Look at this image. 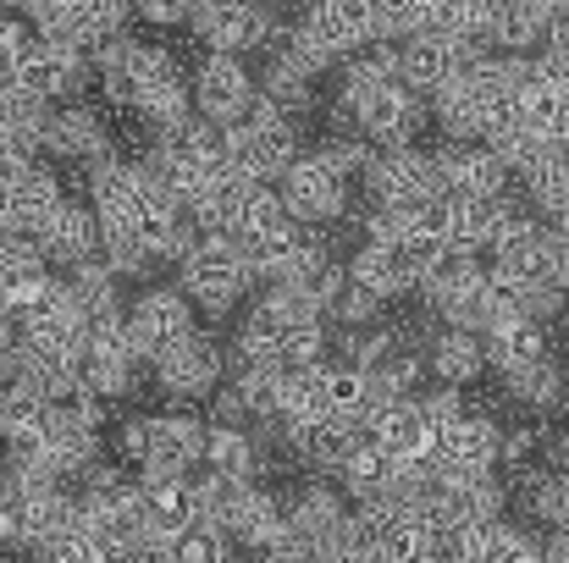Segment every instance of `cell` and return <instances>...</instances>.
<instances>
[{
    "label": "cell",
    "instance_id": "cell-9",
    "mask_svg": "<svg viewBox=\"0 0 569 563\" xmlns=\"http://www.w3.org/2000/svg\"><path fill=\"white\" fill-rule=\"evenodd\" d=\"M204 442H210V420H199L193 409L144 414V464H139V475H189L193 464H204Z\"/></svg>",
    "mask_w": 569,
    "mask_h": 563
},
{
    "label": "cell",
    "instance_id": "cell-35",
    "mask_svg": "<svg viewBox=\"0 0 569 563\" xmlns=\"http://www.w3.org/2000/svg\"><path fill=\"white\" fill-rule=\"evenodd\" d=\"M33 563H100V553H94V542H89L83 531H72V536H61V542L39 547Z\"/></svg>",
    "mask_w": 569,
    "mask_h": 563
},
{
    "label": "cell",
    "instance_id": "cell-31",
    "mask_svg": "<svg viewBox=\"0 0 569 563\" xmlns=\"http://www.w3.org/2000/svg\"><path fill=\"white\" fill-rule=\"evenodd\" d=\"M50 277V260L33 238H0V299H11L17 288Z\"/></svg>",
    "mask_w": 569,
    "mask_h": 563
},
{
    "label": "cell",
    "instance_id": "cell-18",
    "mask_svg": "<svg viewBox=\"0 0 569 563\" xmlns=\"http://www.w3.org/2000/svg\"><path fill=\"white\" fill-rule=\"evenodd\" d=\"M44 150H50L56 161H72V167H94V161L117 155V150H111L106 111H100V105H83V100H78V105H56V111H50Z\"/></svg>",
    "mask_w": 569,
    "mask_h": 563
},
{
    "label": "cell",
    "instance_id": "cell-33",
    "mask_svg": "<svg viewBox=\"0 0 569 563\" xmlns=\"http://www.w3.org/2000/svg\"><path fill=\"white\" fill-rule=\"evenodd\" d=\"M156 563H232V542L210 525H193V531H178Z\"/></svg>",
    "mask_w": 569,
    "mask_h": 563
},
{
    "label": "cell",
    "instance_id": "cell-36",
    "mask_svg": "<svg viewBox=\"0 0 569 563\" xmlns=\"http://www.w3.org/2000/svg\"><path fill=\"white\" fill-rule=\"evenodd\" d=\"M28 22L22 17H11V11H0V78L17 67V56H22V44H28Z\"/></svg>",
    "mask_w": 569,
    "mask_h": 563
},
{
    "label": "cell",
    "instance_id": "cell-39",
    "mask_svg": "<svg viewBox=\"0 0 569 563\" xmlns=\"http://www.w3.org/2000/svg\"><path fill=\"white\" fill-rule=\"evenodd\" d=\"M559 227H569V193H565V204H559Z\"/></svg>",
    "mask_w": 569,
    "mask_h": 563
},
{
    "label": "cell",
    "instance_id": "cell-29",
    "mask_svg": "<svg viewBox=\"0 0 569 563\" xmlns=\"http://www.w3.org/2000/svg\"><path fill=\"white\" fill-rule=\"evenodd\" d=\"M204 475H216V481H254L260 475V436L254 431H232V425H210Z\"/></svg>",
    "mask_w": 569,
    "mask_h": 563
},
{
    "label": "cell",
    "instance_id": "cell-11",
    "mask_svg": "<svg viewBox=\"0 0 569 563\" xmlns=\"http://www.w3.org/2000/svg\"><path fill=\"white\" fill-rule=\"evenodd\" d=\"M156 386L178 403V409H189L199 398H216L221 386H227V349L216 343V338H189V343H178L167 360H156Z\"/></svg>",
    "mask_w": 569,
    "mask_h": 563
},
{
    "label": "cell",
    "instance_id": "cell-26",
    "mask_svg": "<svg viewBox=\"0 0 569 563\" xmlns=\"http://www.w3.org/2000/svg\"><path fill=\"white\" fill-rule=\"evenodd\" d=\"M321 386H327V409H332V420L349 425V431H366L371 414L381 409L377 386H371V375L360 371V365H327V371H321Z\"/></svg>",
    "mask_w": 569,
    "mask_h": 563
},
{
    "label": "cell",
    "instance_id": "cell-14",
    "mask_svg": "<svg viewBox=\"0 0 569 563\" xmlns=\"http://www.w3.org/2000/svg\"><path fill=\"white\" fill-rule=\"evenodd\" d=\"M426 117H431V105L420 94H409L403 83H387L371 100L355 105V128H360V139L371 150H415Z\"/></svg>",
    "mask_w": 569,
    "mask_h": 563
},
{
    "label": "cell",
    "instance_id": "cell-1",
    "mask_svg": "<svg viewBox=\"0 0 569 563\" xmlns=\"http://www.w3.org/2000/svg\"><path fill=\"white\" fill-rule=\"evenodd\" d=\"M282 44L299 50L305 61H316L327 72L332 61H349V56L377 50V6H366V0H321V6H310L288 28Z\"/></svg>",
    "mask_w": 569,
    "mask_h": 563
},
{
    "label": "cell",
    "instance_id": "cell-3",
    "mask_svg": "<svg viewBox=\"0 0 569 563\" xmlns=\"http://www.w3.org/2000/svg\"><path fill=\"white\" fill-rule=\"evenodd\" d=\"M178 282H183V293H189L199 310L227 315V310L249 293L254 271H249L243 249H238L227 232H193L189 254L178 260Z\"/></svg>",
    "mask_w": 569,
    "mask_h": 563
},
{
    "label": "cell",
    "instance_id": "cell-7",
    "mask_svg": "<svg viewBox=\"0 0 569 563\" xmlns=\"http://www.w3.org/2000/svg\"><path fill=\"white\" fill-rule=\"evenodd\" d=\"M254 105H260V78L238 56H204L193 67V117H204L210 128L232 133L249 122Z\"/></svg>",
    "mask_w": 569,
    "mask_h": 563
},
{
    "label": "cell",
    "instance_id": "cell-23",
    "mask_svg": "<svg viewBox=\"0 0 569 563\" xmlns=\"http://www.w3.org/2000/svg\"><path fill=\"white\" fill-rule=\"evenodd\" d=\"M392 481H398V459L377 448L366 431H360V442L349 448V459H343V470H338V486L366 509V503H381V497H392Z\"/></svg>",
    "mask_w": 569,
    "mask_h": 563
},
{
    "label": "cell",
    "instance_id": "cell-28",
    "mask_svg": "<svg viewBox=\"0 0 569 563\" xmlns=\"http://www.w3.org/2000/svg\"><path fill=\"white\" fill-rule=\"evenodd\" d=\"M50 436V403L33 386H0V448H39Z\"/></svg>",
    "mask_w": 569,
    "mask_h": 563
},
{
    "label": "cell",
    "instance_id": "cell-21",
    "mask_svg": "<svg viewBox=\"0 0 569 563\" xmlns=\"http://www.w3.org/2000/svg\"><path fill=\"white\" fill-rule=\"evenodd\" d=\"M316 83H321V67L305 61L299 50L277 44V50L266 56V72H260V100L277 105L282 117H305V111L321 105V89H316Z\"/></svg>",
    "mask_w": 569,
    "mask_h": 563
},
{
    "label": "cell",
    "instance_id": "cell-22",
    "mask_svg": "<svg viewBox=\"0 0 569 563\" xmlns=\"http://www.w3.org/2000/svg\"><path fill=\"white\" fill-rule=\"evenodd\" d=\"M282 531H288V503L277 497V492H266V486H249L243 492V503L232 509V520H227V542L232 547H243V553H266V547H277L282 542Z\"/></svg>",
    "mask_w": 569,
    "mask_h": 563
},
{
    "label": "cell",
    "instance_id": "cell-8",
    "mask_svg": "<svg viewBox=\"0 0 569 563\" xmlns=\"http://www.w3.org/2000/svg\"><path fill=\"white\" fill-rule=\"evenodd\" d=\"M282 204H288V215L299 221V227H310V232H327V227H338L343 215H349V178L316 150V155H305L282 183Z\"/></svg>",
    "mask_w": 569,
    "mask_h": 563
},
{
    "label": "cell",
    "instance_id": "cell-38",
    "mask_svg": "<svg viewBox=\"0 0 569 563\" xmlns=\"http://www.w3.org/2000/svg\"><path fill=\"white\" fill-rule=\"evenodd\" d=\"M139 17H144V22H156V28H178V22L189 28L193 6H167V0H144V6H139Z\"/></svg>",
    "mask_w": 569,
    "mask_h": 563
},
{
    "label": "cell",
    "instance_id": "cell-37",
    "mask_svg": "<svg viewBox=\"0 0 569 563\" xmlns=\"http://www.w3.org/2000/svg\"><path fill=\"white\" fill-rule=\"evenodd\" d=\"M33 161H39V150H28L17 133H6V128H0V183H11V178H17V172H28Z\"/></svg>",
    "mask_w": 569,
    "mask_h": 563
},
{
    "label": "cell",
    "instance_id": "cell-25",
    "mask_svg": "<svg viewBox=\"0 0 569 563\" xmlns=\"http://www.w3.org/2000/svg\"><path fill=\"white\" fill-rule=\"evenodd\" d=\"M481 349H487V365H498V375L526 371V365H537V360L553 354V349H548V326L531 321V315H515V321L492 326V332L481 338Z\"/></svg>",
    "mask_w": 569,
    "mask_h": 563
},
{
    "label": "cell",
    "instance_id": "cell-10",
    "mask_svg": "<svg viewBox=\"0 0 569 563\" xmlns=\"http://www.w3.org/2000/svg\"><path fill=\"white\" fill-rule=\"evenodd\" d=\"M366 188H371V204H387V210H415V204L442 199L431 150H377Z\"/></svg>",
    "mask_w": 569,
    "mask_h": 563
},
{
    "label": "cell",
    "instance_id": "cell-41",
    "mask_svg": "<svg viewBox=\"0 0 569 563\" xmlns=\"http://www.w3.org/2000/svg\"><path fill=\"white\" fill-rule=\"evenodd\" d=\"M565 464H569V431H565Z\"/></svg>",
    "mask_w": 569,
    "mask_h": 563
},
{
    "label": "cell",
    "instance_id": "cell-6",
    "mask_svg": "<svg viewBox=\"0 0 569 563\" xmlns=\"http://www.w3.org/2000/svg\"><path fill=\"white\" fill-rule=\"evenodd\" d=\"M122 326H128L139 360L156 365V360H167L178 343L199 338V304H193L183 288H144V293L128 304Z\"/></svg>",
    "mask_w": 569,
    "mask_h": 563
},
{
    "label": "cell",
    "instance_id": "cell-13",
    "mask_svg": "<svg viewBox=\"0 0 569 563\" xmlns=\"http://www.w3.org/2000/svg\"><path fill=\"white\" fill-rule=\"evenodd\" d=\"M437 475L442 481H470V475H498L503 470V425L492 414H465L453 431L437 436Z\"/></svg>",
    "mask_w": 569,
    "mask_h": 563
},
{
    "label": "cell",
    "instance_id": "cell-5",
    "mask_svg": "<svg viewBox=\"0 0 569 563\" xmlns=\"http://www.w3.org/2000/svg\"><path fill=\"white\" fill-rule=\"evenodd\" d=\"M305 161V150H299V128H293V117H282L277 105H254L249 111V122L243 128H232V167L249 178V183H282L293 167Z\"/></svg>",
    "mask_w": 569,
    "mask_h": 563
},
{
    "label": "cell",
    "instance_id": "cell-17",
    "mask_svg": "<svg viewBox=\"0 0 569 563\" xmlns=\"http://www.w3.org/2000/svg\"><path fill=\"white\" fill-rule=\"evenodd\" d=\"M33 243L44 249L50 265H67V277H72V271H83V265L100 260V249H106V227H100V215H94L83 199H67V204L44 221V232H39Z\"/></svg>",
    "mask_w": 569,
    "mask_h": 563
},
{
    "label": "cell",
    "instance_id": "cell-19",
    "mask_svg": "<svg viewBox=\"0 0 569 563\" xmlns=\"http://www.w3.org/2000/svg\"><path fill=\"white\" fill-rule=\"evenodd\" d=\"M343 271H349V282L355 288H366V293H377L381 304H392V299H409V293H420V265L398 249V243H360L349 260H343Z\"/></svg>",
    "mask_w": 569,
    "mask_h": 563
},
{
    "label": "cell",
    "instance_id": "cell-20",
    "mask_svg": "<svg viewBox=\"0 0 569 563\" xmlns=\"http://www.w3.org/2000/svg\"><path fill=\"white\" fill-rule=\"evenodd\" d=\"M366 436L377 448H387L398 464H431L437 459V431H431V420H426V409L415 398L381 403L371 414V425H366Z\"/></svg>",
    "mask_w": 569,
    "mask_h": 563
},
{
    "label": "cell",
    "instance_id": "cell-34",
    "mask_svg": "<svg viewBox=\"0 0 569 563\" xmlns=\"http://www.w3.org/2000/svg\"><path fill=\"white\" fill-rule=\"evenodd\" d=\"M487 563H548V553H542L537 531H526V525L503 520V525H498V536H492V553H487Z\"/></svg>",
    "mask_w": 569,
    "mask_h": 563
},
{
    "label": "cell",
    "instance_id": "cell-24",
    "mask_svg": "<svg viewBox=\"0 0 569 563\" xmlns=\"http://www.w3.org/2000/svg\"><path fill=\"white\" fill-rule=\"evenodd\" d=\"M426 371L437 386H470V381H481L487 371V349H481V338L476 332H448V326H437V338H431V349H426Z\"/></svg>",
    "mask_w": 569,
    "mask_h": 563
},
{
    "label": "cell",
    "instance_id": "cell-40",
    "mask_svg": "<svg viewBox=\"0 0 569 563\" xmlns=\"http://www.w3.org/2000/svg\"><path fill=\"white\" fill-rule=\"evenodd\" d=\"M565 403H569V365H565Z\"/></svg>",
    "mask_w": 569,
    "mask_h": 563
},
{
    "label": "cell",
    "instance_id": "cell-16",
    "mask_svg": "<svg viewBox=\"0 0 569 563\" xmlns=\"http://www.w3.org/2000/svg\"><path fill=\"white\" fill-rule=\"evenodd\" d=\"M139 497H144V520H150V559H161V547L204 525V503H199V481L193 475H139Z\"/></svg>",
    "mask_w": 569,
    "mask_h": 563
},
{
    "label": "cell",
    "instance_id": "cell-15",
    "mask_svg": "<svg viewBox=\"0 0 569 563\" xmlns=\"http://www.w3.org/2000/svg\"><path fill=\"white\" fill-rule=\"evenodd\" d=\"M139 365H144V360H139L128 326H100V332H89V343H83V354H78V381H83L89 398L117 403V398L133 392Z\"/></svg>",
    "mask_w": 569,
    "mask_h": 563
},
{
    "label": "cell",
    "instance_id": "cell-32",
    "mask_svg": "<svg viewBox=\"0 0 569 563\" xmlns=\"http://www.w3.org/2000/svg\"><path fill=\"white\" fill-rule=\"evenodd\" d=\"M100 260L111 265V277H117V282H144V277L161 265V260H156V254H150L128 227H106V249H100Z\"/></svg>",
    "mask_w": 569,
    "mask_h": 563
},
{
    "label": "cell",
    "instance_id": "cell-4",
    "mask_svg": "<svg viewBox=\"0 0 569 563\" xmlns=\"http://www.w3.org/2000/svg\"><path fill=\"white\" fill-rule=\"evenodd\" d=\"M189 33L204 44V56H238L243 50H277L288 39V22L260 11V6H243V0H216V6H193Z\"/></svg>",
    "mask_w": 569,
    "mask_h": 563
},
{
    "label": "cell",
    "instance_id": "cell-12",
    "mask_svg": "<svg viewBox=\"0 0 569 563\" xmlns=\"http://www.w3.org/2000/svg\"><path fill=\"white\" fill-rule=\"evenodd\" d=\"M431 161L442 178V199H515L520 193L515 172L487 144H442L431 150Z\"/></svg>",
    "mask_w": 569,
    "mask_h": 563
},
{
    "label": "cell",
    "instance_id": "cell-27",
    "mask_svg": "<svg viewBox=\"0 0 569 563\" xmlns=\"http://www.w3.org/2000/svg\"><path fill=\"white\" fill-rule=\"evenodd\" d=\"M67 288H72V299H78V310H83L89 332H100V326H122L128 304H122V282L111 277V265H106V260H94V265L72 271V277H67Z\"/></svg>",
    "mask_w": 569,
    "mask_h": 563
},
{
    "label": "cell",
    "instance_id": "cell-30",
    "mask_svg": "<svg viewBox=\"0 0 569 563\" xmlns=\"http://www.w3.org/2000/svg\"><path fill=\"white\" fill-rule=\"evenodd\" d=\"M503 386H509V398L515 403H526V409H559L565 403V365L548 354V360H537V365H526V371H509L503 375Z\"/></svg>",
    "mask_w": 569,
    "mask_h": 563
},
{
    "label": "cell",
    "instance_id": "cell-2",
    "mask_svg": "<svg viewBox=\"0 0 569 563\" xmlns=\"http://www.w3.org/2000/svg\"><path fill=\"white\" fill-rule=\"evenodd\" d=\"M420 299L426 310L448 326V332H476L487 326V304H492V271L476 254H442L426 277H420Z\"/></svg>",
    "mask_w": 569,
    "mask_h": 563
}]
</instances>
